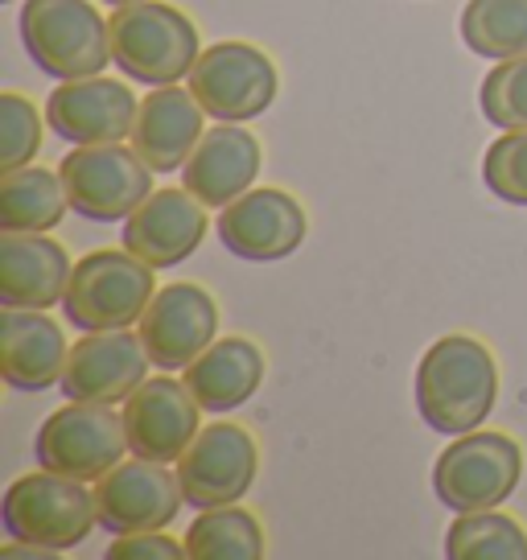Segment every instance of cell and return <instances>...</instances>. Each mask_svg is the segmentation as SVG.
Segmentation results:
<instances>
[{
	"label": "cell",
	"mask_w": 527,
	"mask_h": 560,
	"mask_svg": "<svg viewBox=\"0 0 527 560\" xmlns=\"http://www.w3.org/2000/svg\"><path fill=\"white\" fill-rule=\"evenodd\" d=\"M207 210L186 186L181 190H153L141 207L124 219V247L153 268H174L190 260L207 240Z\"/></svg>",
	"instance_id": "obj_17"
},
{
	"label": "cell",
	"mask_w": 527,
	"mask_h": 560,
	"mask_svg": "<svg viewBox=\"0 0 527 560\" xmlns=\"http://www.w3.org/2000/svg\"><path fill=\"white\" fill-rule=\"evenodd\" d=\"M95 503H99V527L112 536L161 532L177 520L186 490H181L177 470H169V462L132 454L99 478Z\"/></svg>",
	"instance_id": "obj_10"
},
{
	"label": "cell",
	"mask_w": 527,
	"mask_h": 560,
	"mask_svg": "<svg viewBox=\"0 0 527 560\" xmlns=\"http://www.w3.org/2000/svg\"><path fill=\"white\" fill-rule=\"evenodd\" d=\"M149 350L144 338L132 330H95L71 342L67 371H62V396L87 404H124L149 380Z\"/></svg>",
	"instance_id": "obj_13"
},
{
	"label": "cell",
	"mask_w": 527,
	"mask_h": 560,
	"mask_svg": "<svg viewBox=\"0 0 527 560\" xmlns=\"http://www.w3.org/2000/svg\"><path fill=\"white\" fill-rule=\"evenodd\" d=\"M524 478V450L511 433L470 429L441 450L433 466V494L454 515L503 508Z\"/></svg>",
	"instance_id": "obj_6"
},
{
	"label": "cell",
	"mask_w": 527,
	"mask_h": 560,
	"mask_svg": "<svg viewBox=\"0 0 527 560\" xmlns=\"http://www.w3.org/2000/svg\"><path fill=\"white\" fill-rule=\"evenodd\" d=\"M42 149V112L21 91L0 95V174L34 165Z\"/></svg>",
	"instance_id": "obj_28"
},
{
	"label": "cell",
	"mask_w": 527,
	"mask_h": 560,
	"mask_svg": "<svg viewBox=\"0 0 527 560\" xmlns=\"http://www.w3.org/2000/svg\"><path fill=\"white\" fill-rule=\"evenodd\" d=\"M181 540H186V557L190 560H260L268 552L264 524L247 508H235V503L202 508Z\"/></svg>",
	"instance_id": "obj_24"
},
{
	"label": "cell",
	"mask_w": 527,
	"mask_h": 560,
	"mask_svg": "<svg viewBox=\"0 0 527 560\" xmlns=\"http://www.w3.org/2000/svg\"><path fill=\"white\" fill-rule=\"evenodd\" d=\"M219 240L231 256L251 264H272L293 256L305 244V207L289 190H247L244 198H235L231 207L219 210Z\"/></svg>",
	"instance_id": "obj_14"
},
{
	"label": "cell",
	"mask_w": 527,
	"mask_h": 560,
	"mask_svg": "<svg viewBox=\"0 0 527 560\" xmlns=\"http://www.w3.org/2000/svg\"><path fill=\"white\" fill-rule=\"evenodd\" d=\"M202 116H207V107L194 100V91H181L177 83L153 88L141 100V112L132 124V149L149 161L153 174H174L190 161L207 132Z\"/></svg>",
	"instance_id": "obj_20"
},
{
	"label": "cell",
	"mask_w": 527,
	"mask_h": 560,
	"mask_svg": "<svg viewBox=\"0 0 527 560\" xmlns=\"http://www.w3.org/2000/svg\"><path fill=\"white\" fill-rule=\"evenodd\" d=\"M0 4H17V0H0Z\"/></svg>",
	"instance_id": "obj_32"
},
{
	"label": "cell",
	"mask_w": 527,
	"mask_h": 560,
	"mask_svg": "<svg viewBox=\"0 0 527 560\" xmlns=\"http://www.w3.org/2000/svg\"><path fill=\"white\" fill-rule=\"evenodd\" d=\"M153 293H157L153 264L132 256L128 247H104V252H87L74 264L62 310H67V322L83 334L132 330V322L144 317Z\"/></svg>",
	"instance_id": "obj_5"
},
{
	"label": "cell",
	"mask_w": 527,
	"mask_h": 560,
	"mask_svg": "<svg viewBox=\"0 0 527 560\" xmlns=\"http://www.w3.org/2000/svg\"><path fill=\"white\" fill-rule=\"evenodd\" d=\"M67 330L46 310H4L0 317V368L17 392H46L67 371Z\"/></svg>",
	"instance_id": "obj_21"
},
{
	"label": "cell",
	"mask_w": 527,
	"mask_h": 560,
	"mask_svg": "<svg viewBox=\"0 0 527 560\" xmlns=\"http://www.w3.org/2000/svg\"><path fill=\"white\" fill-rule=\"evenodd\" d=\"M499 400V363L475 334H445L417 363V408L429 429L461 438L482 429Z\"/></svg>",
	"instance_id": "obj_1"
},
{
	"label": "cell",
	"mask_w": 527,
	"mask_h": 560,
	"mask_svg": "<svg viewBox=\"0 0 527 560\" xmlns=\"http://www.w3.org/2000/svg\"><path fill=\"white\" fill-rule=\"evenodd\" d=\"M478 104H482V116L503 132L527 128V54L494 62V70L482 79Z\"/></svg>",
	"instance_id": "obj_27"
},
{
	"label": "cell",
	"mask_w": 527,
	"mask_h": 560,
	"mask_svg": "<svg viewBox=\"0 0 527 560\" xmlns=\"http://www.w3.org/2000/svg\"><path fill=\"white\" fill-rule=\"evenodd\" d=\"M190 91L207 107V116L223 124H247L272 107L281 74L277 62L251 42H214L202 46L194 62Z\"/></svg>",
	"instance_id": "obj_9"
},
{
	"label": "cell",
	"mask_w": 527,
	"mask_h": 560,
	"mask_svg": "<svg viewBox=\"0 0 527 560\" xmlns=\"http://www.w3.org/2000/svg\"><path fill=\"white\" fill-rule=\"evenodd\" d=\"M137 326L153 368L186 371L219 338V301L194 280H174L153 293Z\"/></svg>",
	"instance_id": "obj_12"
},
{
	"label": "cell",
	"mask_w": 527,
	"mask_h": 560,
	"mask_svg": "<svg viewBox=\"0 0 527 560\" xmlns=\"http://www.w3.org/2000/svg\"><path fill=\"white\" fill-rule=\"evenodd\" d=\"M112 58L116 67L144 88H169L177 79H190L194 62L202 54L198 25L177 4L141 0L124 4L112 18Z\"/></svg>",
	"instance_id": "obj_3"
},
{
	"label": "cell",
	"mask_w": 527,
	"mask_h": 560,
	"mask_svg": "<svg viewBox=\"0 0 527 560\" xmlns=\"http://www.w3.org/2000/svg\"><path fill=\"white\" fill-rule=\"evenodd\" d=\"M202 404L194 400L186 380H174V371L149 375L128 400H124V433L128 450L153 462H177L190 450L198 429Z\"/></svg>",
	"instance_id": "obj_15"
},
{
	"label": "cell",
	"mask_w": 527,
	"mask_h": 560,
	"mask_svg": "<svg viewBox=\"0 0 527 560\" xmlns=\"http://www.w3.org/2000/svg\"><path fill=\"white\" fill-rule=\"evenodd\" d=\"M74 264L46 231H0V305L50 310L67 298Z\"/></svg>",
	"instance_id": "obj_19"
},
{
	"label": "cell",
	"mask_w": 527,
	"mask_h": 560,
	"mask_svg": "<svg viewBox=\"0 0 527 560\" xmlns=\"http://www.w3.org/2000/svg\"><path fill=\"white\" fill-rule=\"evenodd\" d=\"M186 557V540H174L161 532H128V536H116L112 548H107V560H177Z\"/></svg>",
	"instance_id": "obj_30"
},
{
	"label": "cell",
	"mask_w": 527,
	"mask_h": 560,
	"mask_svg": "<svg viewBox=\"0 0 527 560\" xmlns=\"http://www.w3.org/2000/svg\"><path fill=\"white\" fill-rule=\"evenodd\" d=\"M482 182L494 198L527 207V128H511L482 158Z\"/></svg>",
	"instance_id": "obj_29"
},
{
	"label": "cell",
	"mask_w": 527,
	"mask_h": 560,
	"mask_svg": "<svg viewBox=\"0 0 527 560\" xmlns=\"http://www.w3.org/2000/svg\"><path fill=\"white\" fill-rule=\"evenodd\" d=\"M124 454H128V433L116 404H62L42 420L34 438V457L42 470L71 474L83 482H99L112 466H120Z\"/></svg>",
	"instance_id": "obj_8"
},
{
	"label": "cell",
	"mask_w": 527,
	"mask_h": 560,
	"mask_svg": "<svg viewBox=\"0 0 527 560\" xmlns=\"http://www.w3.org/2000/svg\"><path fill=\"white\" fill-rule=\"evenodd\" d=\"M141 100L128 83L87 74V79H67L50 91L46 100V124H50L67 144H104V140H128L137 124Z\"/></svg>",
	"instance_id": "obj_16"
},
{
	"label": "cell",
	"mask_w": 527,
	"mask_h": 560,
	"mask_svg": "<svg viewBox=\"0 0 527 560\" xmlns=\"http://www.w3.org/2000/svg\"><path fill=\"white\" fill-rule=\"evenodd\" d=\"M104 4H112V9H124V4H141V0H104Z\"/></svg>",
	"instance_id": "obj_31"
},
{
	"label": "cell",
	"mask_w": 527,
	"mask_h": 560,
	"mask_svg": "<svg viewBox=\"0 0 527 560\" xmlns=\"http://www.w3.org/2000/svg\"><path fill=\"white\" fill-rule=\"evenodd\" d=\"M264 371H268L264 350L244 334H227V338H214L186 368V387L202 404V412H231L260 392Z\"/></svg>",
	"instance_id": "obj_22"
},
{
	"label": "cell",
	"mask_w": 527,
	"mask_h": 560,
	"mask_svg": "<svg viewBox=\"0 0 527 560\" xmlns=\"http://www.w3.org/2000/svg\"><path fill=\"white\" fill-rule=\"evenodd\" d=\"M461 42L491 62L527 54V0H470L461 9Z\"/></svg>",
	"instance_id": "obj_26"
},
{
	"label": "cell",
	"mask_w": 527,
	"mask_h": 560,
	"mask_svg": "<svg viewBox=\"0 0 527 560\" xmlns=\"http://www.w3.org/2000/svg\"><path fill=\"white\" fill-rule=\"evenodd\" d=\"M260 470V445L235 420H214L190 450L177 457V478L186 490L190 508H223V503H239Z\"/></svg>",
	"instance_id": "obj_11"
},
{
	"label": "cell",
	"mask_w": 527,
	"mask_h": 560,
	"mask_svg": "<svg viewBox=\"0 0 527 560\" xmlns=\"http://www.w3.org/2000/svg\"><path fill=\"white\" fill-rule=\"evenodd\" d=\"M264 165L260 140L247 132L244 124H223L202 132L198 149L181 165V186L211 210L231 207L235 198H244Z\"/></svg>",
	"instance_id": "obj_18"
},
{
	"label": "cell",
	"mask_w": 527,
	"mask_h": 560,
	"mask_svg": "<svg viewBox=\"0 0 527 560\" xmlns=\"http://www.w3.org/2000/svg\"><path fill=\"white\" fill-rule=\"evenodd\" d=\"M449 560H527V527L499 508L461 511L445 532Z\"/></svg>",
	"instance_id": "obj_25"
},
{
	"label": "cell",
	"mask_w": 527,
	"mask_h": 560,
	"mask_svg": "<svg viewBox=\"0 0 527 560\" xmlns=\"http://www.w3.org/2000/svg\"><path fill=\"white\" fill-rule=\"evenodd\" d=\"M71 210L58 170L21 165L0 174V231H54Z\"/></svg>",
	"instance_id": "obj_23"
},
{
	"label": "cell",
	"mask_w": 527,
	"mask_h": 560,
	"mask_svg": "<svg viewBox=\"0 0 527 560\" xmlns=\"http://www.w3.org/2000/svg\"><path fill=\"white\" fill-rule=\"evenodd\" d=\"M21 42L34 67L50 79H87L104 74L112 58V25L91 0H25L21 4Z\"/></svg>",
	"instance_id": "obj_4"
},
{
	"label": "cell",
	"mask_w": 527,
	"mask_h": 560,
	"mask_svg": "<svg viewBox=\"0 0 527 560\" xmlns=\"http://www.w3.org/2000/svg\"><path fill=\"white\" fill-rule=\"evenodd\" d=\"M58 174H62L71 210L91 223H120L153 194L149 161L124 140L74 144L58 165Z\"/></svg>",
	"instance_id": "obj_7"
},
{
	"label": "cell",
	"mask_w": 527,
	"mask_h": 560,
	"mask_svg": "<svg viewBox=\"0 0 527 560\" xmlns=\"http://www.w3.org/2000/svg\"><path fill=\"white\" fill-rule=\"evenodd\" d=\"M0 524L9 540L37 544L46 552H67L95 532L99 503L83 478L37 466V474H21L9 482L0 499Z\"/></svg>",
	"instance_id": "obj_2"
}]
</instances>
